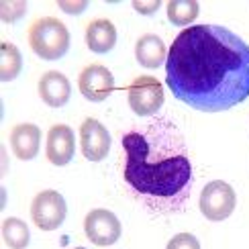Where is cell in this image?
I'll use <instances>...</instances> for the list:
<instances>
[{
  "mask_svg": "<svg viewBox=\"0 0 249 249\" xmlns=\"http://www.w3.org/2000/svg\"><path fill=\"white\" fill-rule=\"evenodd\" d=\"M165 84L184 105L223 112L249 98V45L221 25H194L174 39Z\"/></svg>",
  "mask_w": 249,
  "mask_h": 249,
  "instance_id": "cell-1",
  "label": "cell"
},
{
  "mask_svg": "<svg viewBox=\"0 0 249 249\" xmlns=\"http://www.w3.org/2000/svg\"><path fill=\"white\" fill-rule=\"evenodd\" d=\"M123 178L145 209L174 214L186 209L192 192V161L182 131L170 117L155 115L121 139Z\"/></svg>",
  "mask_w": 249,
  "mask_h": 249,
  "instance_id": "cell-2",
  "label": "cell"
},
{
  "mask_svg": "<svg viewBox=\"0 0 249 249\" xmlns=\"http://www.w3.org/2000/svg\"><path fill=\"white\" fill-rule=\"evenodd\" d=\"M27 37L33 53L47 61L64 57L66 51L70 49V31L55 17L35 18L29 27Z\"/></svg>",
  "mask_w": 249,
  "mask_h": 249,
  "instance_id": "cell-3",
  "label": "cell"
},
{
  "mask_svg": "<svg viewBox=\"0 0 249 249\" xmlns=\"http://www.w3.org/2000/svg\"><path fill=\"white\" fill-rule=\"evenodd\" d=\"M129 107L137 117H155L163 107V86L153 76H139L135 78L127 88Z\"/></svg>",
  "mask_w": 249,
  "mask_h": 249,
  "instance_id": "cell-4",
  "label": "cell"
},
{
  "mask_svg": "<svg viewBox=\"0 0 249 249\" xmlns=\"http://www.w3.org/2000/svg\"><path fill=\"white\" fill-rule=\"evenodd\" d=\"M237 196L231 184H227L223 180H213L202 188L200 192V213L213 223H219L229 219L235 211Z\"/></svg>",
  "mask_w": 249,
  "mask_h": 249,
  "instance_id": "cell-5",
  "label": "cell"
},
{
  "mask_svg": "<svg viewBox=\"0 0 249 249\" xmlns=\"http://www.w3.org/2000/svg\"><path fill=\"white\" fill-rule=\"evenodd\" d=\"M68 204L57 190L39 192L31 202V219L41 231H55L66 221Z\"/></svg>",
  "mask_w": 249,
  "mask_h": 249,
  "instance_id": "cell-6",
  "label": "cell"
},
{
  "mask_svg": "<svg viewBox=\"0 0 249 249\" xmlns=\"http://www.w3.org/2000/svg\"><path fill=\"white\" fill-rule=\"evenodd\" d=\"M84 233L98 247L115 245L121 237V221L107 209H94L84 219Z\"/></svg>",
  "mask_w": 249,
  "mask_h": 249,
  "instance_id": "cell-7",
  "label": "cell"
},
{
  "mask_svg": "<svg viewBox=\"0 0 249 249\" xmlns=\"http://www.w3.org/2000/svg\"><path fill=\"white\" fill-rule=\"evenodd\" d=\"M78 88L82 96L90 102H102L107 100L112 90H115V78L110 70L102 64H90L80 71L78 76Z\"/></svg>",
  "mask_w": 249,
  "mask_h": 249,
  "instance_id": "cell-8",
  "label": "cell"
},
{
  "mask_svg": "<svg viewBox=\"0 0 249 249\" xmlns=\"http://www.w3.org/2000/svg\"><path fill=\"white\" fill-rule=\"evenodd\" d=\"M82 155L88 161H102L110 151V133L96 119H86L80 127Z\"/></svg>",
  "mask_w": 249,
  "mask_h": 249,
  "instance_id": "cell-9",
  "label": "cell"
},
{
  "mask_svg": "<svg viewBox=\"0 0 249 249\" xmlns=\"http://www.w3.org/2000/svg\"><path fill=\"white\" fill-rule=\"evenodd\" d=\"M76 151V139L74 131L68 124H53L47 133V160L53 165H66L71 161Z\"/></svg>",
  "mask_w": 249,
  "mask_h": 249,
  "instance_id": "cell-10",
  "label": "cell"
},
{
  "mask_svg": "<svg viewBox=\"0 0 249 249\" xmlns=\"http://www.w3.org/2000/svg\"><path fill=\"white\" fill-rule=\"evenodd\" d=\"M10 147L18 160L29 161L39 153L41 145V129L33 123H20L15 124L10 131Z\"/></svg>",
  "mask_w": 249,
  "mask_h": 249,
  "instance_id": "cell-11",
  "label": "cell"
},
{
  "mask_svg": "<svg viewBox=\"0 0 249 249\" xmlns=\"http://www.w3.org/2000/svg\"><path fill=\"white\" fill-rule=\"evenodd\" d=\"M39 96L51 108H59L64 107L71 96V86L70 80L61 74V71H45L39 80Z\"/></svg>",
  "mask_w": 249,
  "mask_h": 249,
  "instance_id": "cell-12",
  "label": "cell"
},
{
  "mask_svg": "<svg viewBox=\"0 0 249 249\" xmlns=\"http://www.w3.org/2000/svg\"><path fill=\"white\" fill-rule=\"evenodd\" d=\"M117 43V27L108 18H94L86 27V45L94 53H108Z\"/></svg>",
  "mask_w": 249,
  "mask_h": 249,
  "instance_id": "cell-13",
  "label": "cell"
},
{
  "mask_svg": "<svg viewBox=\"0 0 249 249\" xmlns=\"http://www.w3.org/2000/svg\"><path fill=\"white\" fill-rule=\"evenodd\" d=\"M135 57H137L139 66L155 70V68H160L165 59H168V51H165V45H163L161 37L153 35V33H147V35L139 37L137 43H135Z\"/></svg>",
  "mask_w": 249,
  "mask_h": 249,
  "instance_id": "cell-14",
  "label": "cell"
},
{
  "mask_svg": "<svg viewBox=\"0 0 249 249\" xmlns=\"http://www.w3.org/2000/svg\"><path fill=\"white\" fill-rule=\"evenodd\" d=\"M20 70H23V55L17 49V45L2 41L0 43V80L2 82H13Z\"/></svg>",
  "mask_w": 249,
  "mask_h": 249,
  "instance_id": "cell-15",
  "label": "cell"
},
{
  "mask_svg": "<svg viewBox=\"0 0 249 249\" xmlns=\"http://www.w3.org/2000/svg\"><path fill=\"white\" fill-rule=\"evenodd\" d=\"M31 233L25 221L17 219V216H8L2 221V241L10 249H25L29 245Z\"/></svg>",
  "mask_w": 249,
  "mask_h": 249,
  "instance_id": "cell-16",
  "label": "cell"
},
{
  "mask_svg": "<svg viewBox=\"0 0 249 249\" xmlns=\"http://www.w3.org/2000/svg\"><path fill=\"white\" fill-rule=\"evenodd\" d=\"M165 8H168L170 23L178 25V27L190 25L200 13V4L196 2V0H170V2L165 4Z\"/></svg>",
  "mask_w": 249,
  "mask_h": 249,
  "instance_id": "cell-17",
  "label": "cell"
},
{
  "mask_svg": "<svg viewBox=\"0 0 249 249\" xmlns=\"http://www.w3.org/2000/svg\"><path fill=\"white\" fill-rule=\"evenodd\" d=\"M27 13V2L25 0H2L0 2V18L2 23H17L23 18Z\"/></svg>",
  "mask_w": 249,
  "mask_h": 249,
  "instance_id": "cell-18",
  "label": "cell"
},
{
  "mask_svg": "<svg viewBox=\"0 0 249 249\" xmlns=\"http://www.w3.org/2000/svg\"><path fill=\"white\" fill-rule=\"evenodd\" d=\"M165 249H200V243L192 233H178L170 239Z\"/></svg>",
  "mask_w": 249,
  "mask_h": 249,
  "instance_id": "cell-19",
  "label": "cell"
},
{
  "mask_svg": "<svg viewBox=\"0 0 249 249\" xmlns=\"http://www.w3.org/2000/svg\"><path fill=\"white\" fill-rule=\"evenodd\" d=\"M57 6L68 15H80L88 8L86 0H57Z\"/></svg>",
  "mask_w": 249,
  "mask_h": 249,
  "instance_id": "cell-20",
  "label": "cell"
},
{
  "mask_svg": "<svg viewBox=\"0 0 249 249\" xmlns=\"http://www.w3.org/2000/svg\"><path fill=\"white\" fill-rule=\"evenodd\" d=\"M161 6V2L160 0H147V2H145V0H133V8L137 10L139 15H153L155 10H158Z\"/></svg>",
  "mask_w": 249,
  "mask_h": 249,
  "instance_id": "cell-21",
  "label": "cell"
},
{
  "mask_svg": "<svg viewBox=\"0 0 249 249\" xmlns=\"http://www.w3.org/2000/svg\"><path fill=\"white\" fill-rule=\"evenodd\" d=\"M74 249H86V247H74Z\"/></svg>",
  "mask_w": 249,
  "mask_h": 249,
  "instance_id": "cell-22",
  "label": "cell"
}]
</instances>
